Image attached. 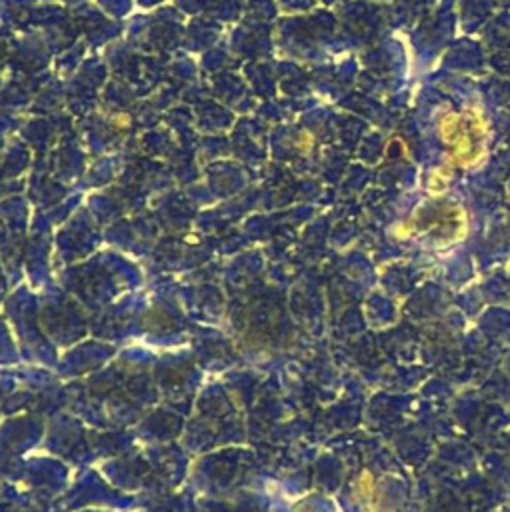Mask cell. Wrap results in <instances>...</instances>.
I'll list each match as a JSON object with an SVG mask.
<instances>
[{"mask_svg": "<svg viewBox=\"0 0 510 512\" xmlns=\"http://www.w3.org/2000/svg\"><path fill=\"white\" fill-rule=\"evenodd\" d=\"M442 138L446 144L452 146V154L460 164H472L478 160L480 150H482V120L478 114H462V116H448L440 124Z\"/></svg>", "mask_w": 510, "mask_h": 512, "instance_id": "cell-1", "label": "cell"}]
</instances>
